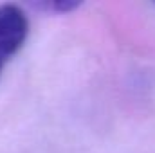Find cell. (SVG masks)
Instances as JSON below:
<instances>
[{"mask_svg":"<svg viewBox=\"0 0 155 153\" xmlns=\"http://www.w3.org/2000/svg\"><path fill=\"white\" fill-rule=\"evenodd\" d=\"M29 33V20L15 4L0 5V74L9 60L22 49Z\"/></svg>","mask_w":155,"mask_h":153,"instance_id":"cell-1","label":"cell"},{"mask_svg":"<svg viewBox=\"0 0 155 153\" xmlns=\"http://www.w3.org/2000/svg\"><path fill=\"white\" fill-rule=\"evenodd\" d=\"M45 7H49V9H52V11H58V13H65V11L76 9L78 4L76 2H51V4H47Z\"/></svg>","mask_w":155,"mask_h":153,"instance_id":"cell-2","label":"cell"}]
</instances>
